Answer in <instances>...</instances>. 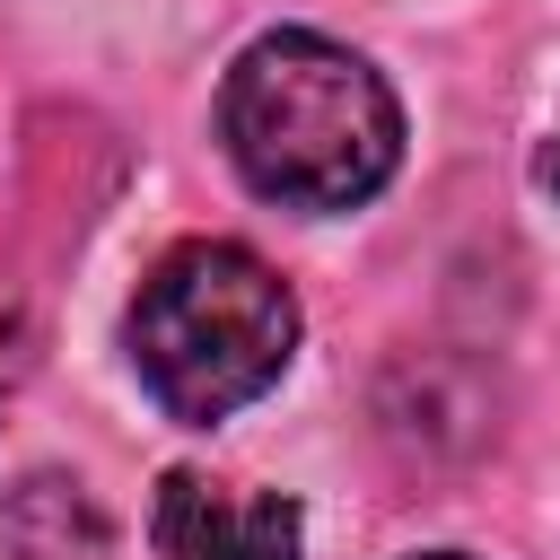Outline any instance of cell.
I'll use <instances>...</instances> for the list:
<instances>
[{"label": "cell", "instance_id": "obj_1", "mask_svg": "<svg viewBox=\"0 0 560 560\" xmlns=\"http://www.w3.org/2000/svg\"><path fill=\"white\" fill-rule=\"evenodd\" d=\"M219 140L262 201L359 210L402 166V105L368 52L315 26H280L236 52L219 88Z\"/></svg>", "mask_w": 560, "mask_h": 560}, {"label": "cell", "instance_id": "obj_4", "mask_svg": "<svg viewBox=\"0 0 560 560\" xmlns=\"http://www.w3.org/2000/svg\"><path fill=\"white\" fill-rule=\"evenodd\" d=\"M0 542H9L18 560H96L105 516L88 508L79 481H61V472H26V481L0 499Z\"/></svg>", "mask_w": 560, "mask_h": 560}, {"label": "cell", "instance_id": "obj_5", "mask_svg": "<svg viewBox=\"0 0 560 560\" xmlns=\"http://www.w3.org/2000/svg\"><path fill=\"white\" fill-rule=\"evenodd\" d=\"M542 184H551V192H560V131H551V140H542Z\"/></svg>", "mask_w": 560, "mask_h": 560}, {"label": "cell", "instance_id": "obj_3", "mask_svg": "<svg viewBox=\"0 0 560 560\" xmlns=\"http://www.w3.org/2000/svg\"><path fill=\"white\" fill-rule=\"evenodd\" d=\"M158 560H298L306 516L289 490H245L210 472H166L149 508Z\"/></svg>", "mask_w": 560, "mask_h": 560}, {"label": "cell", "instance_id": "obj_6", "mask_svg": "<svg viewBox=\"0 0 560 560\" xmlns=\"http://www.w3.org/2000/svg\"><path fill=\"white\" fill-rule=\"evenodd\" d=\"M420 560H464V551H420Z\"/></svg>", "mask_w": 560, "mask_h": 560}, {"label": "cell", "instance_id": "obj_2", "mask_svg": "<svg viewBox=\"0 0 560 560\" xmlns=\"http://www.w3.org/2000/svg\"><path fill=\"white\" fill-rule=\"evenodd\" d=\"M122 341H131L149 402L184 429H210L280 385V368L298 350V298L254 245L184 236L149 262V280L122 315Z\"/></svg>", "mask_w": 560, "mask_h": 560}]
</instances>
